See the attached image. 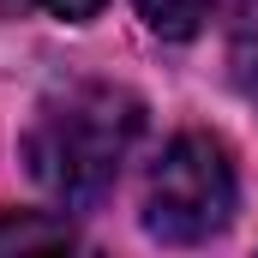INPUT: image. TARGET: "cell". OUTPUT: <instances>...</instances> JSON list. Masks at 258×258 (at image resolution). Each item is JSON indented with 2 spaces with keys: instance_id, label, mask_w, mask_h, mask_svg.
I'll list each match as a JSON object with an SVG mask.
<instances>
[{
  "instance_id": "cell-6",
  "label": "cell",
  "mask_w": 258,
  "mask_h": 258,
  "mask_svg": "<svg viewBox=\"0 0 258 258\" xmlns=\"http://www.w3.org/2000/svg\"><path fill=\"white\" fill-rule=\"evenodd\" d=\"M30 6H42L48 18H66V24H84L102 12V0H30Z\"/></svg>"
},
{
  "instance_id": "cell-3",
  "label": "cell",
  "mask_w": 258,
  "mask_h": 258,
  "mask_svg": "<svg viewBox=\"0 0 258 258\" xmlns=\"http://www.w3.org/2000/svg\"><path fill=\"white\" fill-rule=\"evenodd\" d=\"M228 66L234 84L258 96V0H234V24H228Z\"/></svg>"
},
{
  "instance_id": "cell-4",
  "label": "cell",
  "mask_w": 258,
  "mask_h": 258,
  "mask_svg": "<svg viewBox=\"0 0 258 258\" xmlns=\"http://www.w3.org/2000/svg\"><path fill=\"white\" fill-rule=\"evenodd\" d=\"M138 12H144V24L156 30V36H192L198 24L210 18V0H138Z\"/></svg>"
},
{
  "instance_id": "cell-5",
  "label": "cell",
  "mask_w": 258,
  "mask_h": 258,
  "mask_svg": "<svg viewBox=\"0 0 258 258\" xmlns=\"http://www.w3.org/2000/svg\"><path fill=\"white\" fill-rule=\"evenodd\" d=\"M0 246H72V228L42 216H0Z\"/></svg>"
},
{
  "instance_id": "cell-1",
  "label": "cell",
  "mask_w": 258,
  "mask_h": 258,
  "mask_svg": "<svg viewBox=\"0 0 258 258\" xmlns=\"http://www.w3.org/2000/svg\"><path fill=\"white\" fill-rule=\"evenodd\" d=\"M144 132V102L120 84H72L36 108V126L24 138V162L36 186L66 204L90 210L120 180V162Z\"/></svg>"
},
{
  "instance_id": "cell-2",
  "label": "cell",
  "mask_w": 258,
  "mask_h": 258,
  "mask_svg": "<svg viewBox=\"0 0 258 258\" xmlns=\"http://www.w3.org/2000/svg\"><path fill=\"white\" fill-rule=\"evenodd\" d=\"M234 216V168L210 132H180L144 192V228L168 246H198Z\"/></svg>"
}]
</instances>
